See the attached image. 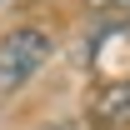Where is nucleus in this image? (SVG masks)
Returning <instances> with one entry per match:
<instances>
[{
	"label": "nucleus",
	"instance_id": "4",
	"mask_svg": "<svg viewBox=\"0 0 130 130\" xmlns=\"http://www.w3.org/2000/svg\"><path fill=\"white\" fill-rule=\"evenodd\" d=\"M50 130H70V125H50Z\"/></svg>",
	"mask_w": 130,
	"mask_h": 130
},
{
	"label": "nucleus",
	"instance_id": "2",
	"mask_svg": "<svg viewBox=\"0 0 130 130\" xmlns=\"http://www.w3.org/2000/svg\"><path fill=\"white\" fill-rule=\"evenodd\" d=\"M90 120L100 130H130V80L105 85L95 100H90Z\"/></svg>",
	"mask_w": 130,
	"mask_h": 130
},
{
	"label": "nucleus",
	"instance_id": "1",
	"mask_svg": "<svg viewBox=\"0 0 130 130\" xmlns=\"http://www.w3.org/2000/svg\"><path fill=\"white\" fill-rule=\"evenodd\" d=\"M50 50H55V40H50L40 25L5 30L0 35V95H10V90H20L25 80H35L40 65L50 60Z\"/></svg>",
	"mask_w": 130,
	"mask_h": 130
},
{
	"label": "nucleus",
	"instance_id": "3",
	"mask_svg": "<svg viewBox=\"0 0 130 130\" xmlns=\"http://www.w3.org/2000/svg\"><path fill=\"white\" fill-rule=\"evenodd\" d=\"M90 15H130V0H85Z\"/></svg>",
	"mask_w": 130,
	"mask_h": 130
},
{
	"label": "nucleus",
	"instance_id": "5",
	"mask_svg": "<svg viewBox=\"0 0 130 130\" xmlns=\"http://www.w3.org/2000/svg\"><path fill=\"white\" fill-rule=\"evenodd\" d=\"M125 30H130V20H125Z\"/></svg>",
	"mask_w": 130,
	"mask_h": 130
}]
</instances>
